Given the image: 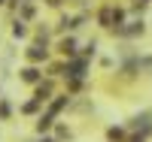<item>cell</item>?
I'll list each match as a JSON object with an SVG mask.
<instances>
[{"label":"cell","instance_id":"obj_5","mask_svg":"<svg viewBox=\"0 0 152 142\" xmlns=\"http://www.w3.org/2000/svg\"><path fill=\"white\" fill-rule=\"evenodd\" d=\"M3 3H6V0H0V6H3Z\"/></svg>","mask_w":152,"mask_h":142},{"label":"cell","instance_id":"obj_1","mask_svg":"<svg viewBox=\"0 0 152 142\" xmlns=\"http://www.w3.org/2000/svg\"><path fill=\"white\" fill-rule=\"evenodd\" d=\"M46 55H49V51H46V43H43V45H40V43H34V45L28 48V61H34V63L46 61Z\"/></svg>","mask_w":152,"mask_h":142},{"label":"cell","instance_id":"obj_4","mask_svg":"<svg viewBox=\"0 0 152 142\" xmlns=\"http://www.w3.org/2000/svg\"><path fill=\"white\" fill-rule=\"evenodd\" d=\"M12 118V103L6 97H0V121H9Z\"/></svg>","mask_w":152,"mask_h":142},{"label":"cell","instance_id":"obj_3","mask_svg":"<svg viewBox=\"0 0 152 142\" xmlns=\"http://www.w3.org/2000/svg\"><path fill=\"white\" fill-rule=\"evenodd\" d=\"M12 36H15V40H18V36H21V40L28 36V24H24V18H15V21H12Z\"/></svg>","mask_w":152,"mask_h":142},{"label":"cell","instance_id":"obj_2","mask_svg":"<svg viewBox=\"0 0 152 142\" xmlns=\"http://www.w3.org/2000/svg\"><path fill=\"white\" fill-rule=\"evenodd\" d=\"M21 82H28V85H37V82H40V70H37V67H28V70H21Z\"/></svg>","mask_w":152,"mask_h":142}]
</instances>
